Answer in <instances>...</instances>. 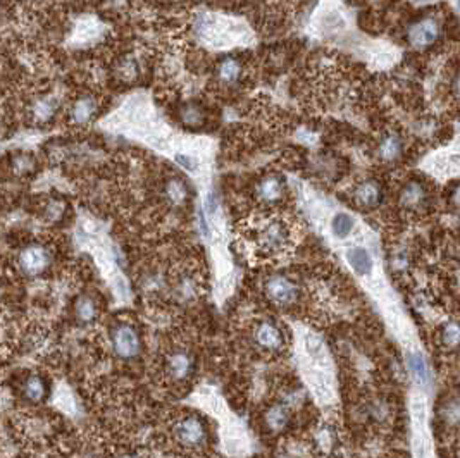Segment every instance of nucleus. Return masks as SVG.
<instances>
[{"label":"nucleus","mask_w":460,"mask_h":458,"mask_svg":"<svg viewBox=\"0 0 460 458\" xmlns=\"http://www.w3.org/2000/svg\"><path fill=\"white\" fill-rule=\"evenodd\" d=\"M166 441L179 452H202L209 443L207 422L197 414H179L167 422Z\"/></svg>","instance_id":"f257e3e1"},{"label":"nucleus","mask_w":460,"mask_h":458,"mask_svg":"<svg viewBox=\"0 0 460 458\" xmlns=\"http://www.w3.org/2000/svg\"><path fill=\"white\" fill-rule=\"evenodd\" d=\"M112 354L121 360H133L142 351V338L135 326L128 323L116 324L111 330Z\"/></svg>","instance_id":"f03ea898"},{"label":"nucleus","mask_w":460,"mask_h":458,"mask_svg":"<svg viewBox=\"0 0 460 458\" xmlns=\"http://www.w3.org/2000/svg\"><path fill=\"white\" fill-rule=\"evenodd\" d=\"M195 369L193 355L185 348H174V350L167 351L164 357L162 373L167 382L173 385H183L192 378Z\"/></svg>","instance_id":"7ed1b4c3"},{"label":"nucleus","mask_w":460,"mask_h":458,"mask_svg":"<svg viewBox=\"0 0 460 458\" xmlns=\"http://www.w3.org/2000/svg\"><path fill=\"white\" fill-rule=\"evenodd\" d=\"M257 243L267 253H279L290 243V231L279 219L266 221L257 231Z\"/></svg>","instance_id":"20e7f679"},{"label":"nucleus","mask_w":460,"mask_h":458,"mask_svg":"<svg viewBox=\"0 0 460 458\" xmlns=\"http://www.w3.org/2000/svg\"><path fill=\"white\" fill-rule=\"evenodd\" d=\"M52 264V255L49 248L40 243L25 246L18 257V265L25 276H42Z\"/></svg>","instance_id":"39448f33"},{"label":"nucleus","mask_w":460,"mask_h":458,"mask_svg":"<svg viewBox=\"0 0 460 458\" xmlns=\"http://www.w3.org/2000/svg\"><path fill=\"white\" fill-rule=\"evenodd\" d=\"M266 295L278 307H290L298 300V288L290 277L271 276L266 281Z\"/></svg>","instance_id":"423d86ee"},{"label":"nucleus","mask_w":460,"mask_h":458,"mask_svg":"<svg viewBox=\"0 0 460 458\" xmlns=\"http://www.w3.org/2000/svg\"><path fill=\"white\" fill-rule=\"evenodd\" d=\"M253 342L266 351H278L283 346V335L272 323H260L253 331Z\"/></svg>","instance_id":"0eeeda50"},{"label":"nucleus","mask_w":460,"mask_h":458,"mask_svg":"<svg viewBox=\"0 0 460 458\" xmlns=\"http://www.w3.org/2000/svg\"><path fill=\"white\" fill-rule=\"evenodd\" d=\"M438 33H440L438 23H436L435 19L426 18V19H420L419 23H416V25H412L411 28H408L407 38L412 45L426 47L438 38Z\"/></svg>","instance_id":"6e6552de"},{"label":"nucleus","mask_w":460,"mask_h":458,"mask_svg":"<svg viewBox=\"0 0 460 458\" xmlns=\"http://www.w3.org/2000/svg\"><path fill=\"white\" fill-rule=\"evenodd\" d=\"M21 394L26 402L33 403V405H40L49 397V382L45 378L38 374H30L28 378L23 381Z\"/></svg>","instance_id":"1a4fd4ad"},{"label":"nucleus","mask_w":460,"mask_h":458,"mask_svg":"<svg viewBox=\"0 0 460 458\" xmlns=\"http://www.w3.org/2000/svg\"><path fill=\"white\" fill-rule=\"evenodd\" d=\"M353 195H356L357 205L365 210L376 209L381 200H383V190H381V186L377 185L376 181H373V179L361 183V185L356 188V191H353Z\"/></svg>","instance_id":"9d476101"},{"label":"nucleus","mask_w":460,"mask_h":458,"mask_svg":"<svg viewBox=\"0 0 460 458\" xmlns=\"http://www.w3.org/2000/svg\"><path fill=\"white\" fill-rule=\"evenodd\" d=\"M255 195L260 202L276 203L284 195V181L279 176H266L255 186Z\"/></svg>","instance_id":"9b49d317"},{"label":"nucleus","mask_w":460,"mask_h":458,"mask_svg":"<svg viewBox=\"0 0 460 458\" xmlns=\"http://www.w3.org/2000/svg\"><path fill=\"white\" fill-rule=\"evenodd\" d=\"M400 207H404L405 210H419L426 205L428 202V191L420 183L408 181L404 186V190L400 191Z\"/></svg>","instance_id":"f8f14e48"},{"label":"nucleus","mask_w":460,"mask_h":458,"mask_svg":"<svg viewBox=\"0 0 460 458\" xmlns=\"http://www.w3.org/2000/svg\"><path fill=\"white\" fill-rule=\"evenodd\" d=\"M241 76H243V66H241V62L236 57H224L217 64L216 78L221 85L233 86L240 83Z\"/></svg>","instance_id":"ddd939ff"},{"label":"nucleus","mask_w":460,"mask_h":458,"mask_svg":"<svg viewBox=\"0 0 460 458\" xmlns=\"http://www.w3.org/2000/svg\"><path fill=\"white\" fill-rule=\"evenodd\" d=\"M288 422H290V412L284 405L269 406L267 412L264 414V426L269 433H282Z\"/></svg>","instance_id":"4468645a"},{"label":"nucleus","mask_w":460,"mask_h":458,"mask_svg":"<svg viewBox=\"0 0 460 458\" xmlns=\"http://www.w3.org/2000/svg\"><path fill=\"white\" fill-rule=\"evenodd\" d=\"M97 109H99V105H97V100L93 99L92 95L81 97V99H78L75 104H73L71 119L75 121L76 124H87L88 121L97 114Z\"/></svg>","instance_id":"2eb2a0df"},{"label":"nucleus","mask_w":460,"mask_h":458,"mask_svg":"<svg viewBox=\"0 0 460 458\" xmlns=\"http://www.w3.org/2000/svg\"><path fill=\"white\" fill-rule=\"evenodd\" d=\"M346 258H349L353 271L361 276H368L373 272V258L364 248H350L346 252Z\"/></svg>","instance_id":"dca6fc26"},{"label":"nucleus","mask_w":460,"mask_h":458,"mask_svg":"<svg viewBox=\"0 0 460 458\" xmlns=\"http://www.w3.org/2000/svg\"><path fill=\"white\" fill-rule=\"evenodd\" d=\"M97 312H99V308H97V301L93 300L92 296L83 295L76 300L75 315L80 323L83 324L92 323V320L97 317Z\"/></svg>","instance_id":"f3484780"},{"label":"nucleus","mask_w":460,"mask_h":458,"mask_svg":"<svg viewBox=\"0 0 460 458\" xmlns=\"http://www.w3.org/2000/svg\"><path fill=\"white\" fill-rule=\"evenodd\" d=\"M312 390H314L315 397L322 402L333 400V386H331L329 378L322 373V370H315L310 378Z\"/></svg>","instance_id":"a211bd4d"},{"label":"nucleus","mask_w":460,"mask_h":458,"mask_svg":"<svg viewBox=\"0 0 460 458\" xmlns=\"http://www.w3.org/2000/svg\"><path fill=\"white\" fill-rule=\"evenodd\" d=\"M440 338H442V344L448 350H457L460 348V323H447L443 326L442 332H440Z\"/></svg>","instance_id":"6ab92c4d"},{"label":"nucleus","mask_w":460,"mask_h":458,"mask_svg":"<svg viewBox=\"0 0 460 458\" xmlns=\"http://www.w3.org/2000/svg\"><path fill=\"white\" fill-rule=\"evenodd\" d=\"M407 363L416 381L419 382V385H426L428 379H430V373H428V366L426 362H424V358L420 357L419 354H408Z\"/></svg>","instance_id":"aec40b11"},{"label":"nucleus","mask_w":460,"mask_h":458,"mask_svg":"<svg viewBox=\"0 0 460 458\" xmlns=\"http://www.w3.org/2000/svg\"><path fill=\"white\" fill-rule=\"evenodd\" d=\"M442 418L447 426L460 428V397H454L443 403Z\"/></svg>","instance_id":"412c9836"},{"label":"nucleus","mask_w":460,"mask_h":458,"mask_svg":"<svg viewBox=\"0 0 460 458\" xmlns=\"http://www.w3.org/2000/svg\"><path fill=\"white\" fill-rule=\"evenodd\" d=\"M166 197L169 198L171 203L179 205V203L185 202L186 197H188V188H186V185L181 181V179L178 178L169 179L166 185Z\"/></svg>","instance_id":"4be33fe9"},{"label":"nucleus","mask_w":460,"mask_h":458,"mask_svg":"<svg viewBox=\"0 0 460 458\" xmlns=\"http://www.w3.org/2000/svg\"><path fill=\"white\" fill-rule=\"evenodd\" d=\"M411 412H412V418H414L416 428L423 429L424 424H426V417H428V403L423 394H416V397L412 398Z\"/></svg>","instance_id":"5701e85b"},{"label":"nucleus","mask_w":460,"mask_h":458,"mask_svg":"<svg viewBox=\"0 0 460 458\" xmlns=\"http://www.w3.org/2000/svg\"><path fill=\"white\" fill-rule=\"evenodd\" d=\"M401 152V142L397 135H386L383 140H381L380 145V154L381 157L392 160L397 159Z\"/></svg>","instance_id":"b1692460"},{"label":"nucleus","mask_w":460,"mask_h":458,"mask_svg":"<svg viewBox=\"0 0 460 458\" xmlns=\"http://www.w3.org/2000/svg\"><path fill=\"white\" fill-rule=\"evenodd\" d=\"M331 228H333L334 236H338V238L349 236L350 231L353 229V219L350 217L349 214H343V212L337 214V215H334Z\"/></svg>","instance_id":"393cba45"},{"label":"nucleus","mask_w":460,"mask_h":458,"mask_svg":"<svg viewBox=\"0 0 460 458\" xmlns=\"http://www.w3.org/2000/svg\"><path fill=\"white\" fill-rule=\"evenodd\" d=\"M305 351L309 354L312 360H321L322 355H325V346H322V342L315 335H307L305 336Z\"/></svg>","instance_id":"a878e982"},{"label":"nucleus","mask_w":460,"mask_h":458,"mask_svg":"<svg viewBox=\"0 0 460 458\" xmlns=\"http://www.w3.org/2000/svg\"><path fill=\"white\" fill-rule=\"evenodd\" d=\"M54 111H56V105H54V102L49 100V99L42 100L40 104L37 105V109H35V112H37L38 119H40V121L50 119V117H52V114H54Z\"/></svg>","instance_id":"bb28decb"},{"label":"nucleus","mask_w":460,"mask_h":458,"mask_svg":"<svg viewBox=\"0 0 460 458\" xmlns=\"http://www.w3.org/2000/svg\"><path fill=\"white\" fill-rule=\"evenodd\" d=\"M111 458H143L142 455H140L138 452H135V450H119V452H116V453H112V457Z\"/></svg>","instance_id":"cd10ccee"},{"label":"nucleus","mask_w":460,"mask_h":458,"mask_svg":"<svg viewBox=\"0 0 460 458\" xmlns=\"http://www.w3.org/2000/svg\"><path fill=\"white\" fill-rule=\"evenodd\" d=\"M452 200H454L455 207H460V186H457L454 190V193H452Z\"/></svg>","instance_id":"c85d7f7f"},{"label":"nucleus","mask_w":460,"mask_h":458,"mask_svg":"<svg viewBox=\"0 0 460 458\" xmlns=\"http://www.w3.org/2000/svg\"><path fill=\"white\" fill-rule=\"evenodd\" d=\"M459 93H460V80H459Z\"/></svg>","instance_id":"c756f323"}]
</instances>
